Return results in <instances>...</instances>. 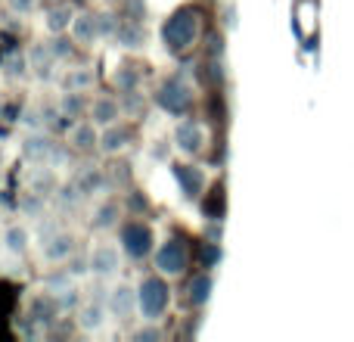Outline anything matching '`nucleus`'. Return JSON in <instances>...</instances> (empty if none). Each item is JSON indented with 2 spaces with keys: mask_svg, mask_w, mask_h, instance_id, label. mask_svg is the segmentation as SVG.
Listing matches in <instances>:
<instances>
[{
  "mask_svg": "<svg viewBox=\"0 0 354 342\" xmlns=\"http://www.w3.org/2000/svg\"><path fill=\"white\" fill-rule=\"evenodd\" d=\"M196 35H199V19L189 10L174 12L165 22V28H162V41H165V47L171 50V53H183V50L196 41Z\"/></svg>",
  "mask_w": 354,
  "mask_h": 342,
  "instance_id": "f03ea898",
  "label": "nucleus"
},
{
  "mask_svg": "<svg viewBox=\"0 0 354 342\" xmlns=\"http://www.w3.org/2000/svg\"><path fill=\"white\" fill-rule=\"evenodd\" d=\"M212 289H214L212 274H196L193 280H189V302L202 308L208 299H212Z\"/></svg>",
  "mask_w": 354,
  "mask_h": 342,
  "instance_id": "cd10ccee",
  "label": "nucleus"
},
{
  "mask_svg": "<svg viewBox=\"0 0 354 342\" xmlns=\"http://www.w3.org/2000/svg\"><path fill=\"white\" fill-rule=\"evenodd\" d=\"M128 141H131V134H128V128H122V125H109V128H103L100 131V153L103 156H118L124 147H128Z\"/></svg>",
  "mask_w": 354,
  "mask_h": 342,
  "instance_id": "412c9836",
  "label": "nucleus"
},
{
  "mask_svg": "<svg viewBox=\"0 0 354 342\" xmlns=\"http://www.w3.org/2000/svg\"><path fill=\"white\" fill-rule=\"evenodd\" d=\"M112 81H115L118 93H131V91H137V84H140V72H137V66H118V72L112 75Z\"/></svg>",
  "mask_w": 354,
  "mask_h": 342,
  "instance_id": "c756f323",
  "label": "nucleus"
},
{
  "mask_svg": "<svg viewBox=\"0 0 354 342\" xmlns=\"http://www.w3.org/2000/svg\"><path fill=\"white\" fill-rule=\"evenodd\" d=\"M174 177H177V183H180V190L187 196H199L202 190H205V181H208L205 171L196 168V165H177Z\"/></svg>",
  "mask_w": 354,
  "mask_h": 342,
  "instance_id": "4be33fe9",
  "label": "nucleus"
},
{
  "mask_svg": "<svg viewBox=\"0 0 354 342\" xmlns=\"http://www.w3.org/2000/svg\"><path fill=\"white\" fill-rule=\"evenodd\" d=\"M56 314H62V308H59V302H56L53 293H47V289H44L41 296H35V299H31V305H28V318L31 321H37V324H50Z\"/></svg>",
  "mask_w": 354,
  "mask_h": 342,
  "instance_id": "6ab92c4d",
  "label": "nucleus"
},
{
  "mask_svg": "<svg viewBox=\"0 0 354 342\" xmlns=\"http://www.w3.org/2000/svg\"><path fill=\"white\" fill-rule=\"evenodd\" d=\"M19 212H22L25 218L44 221V212H47V196H44V193H35V190H28V193L19 199Z\"/></svg>",
  "mask_w": 354,
  "mask_h": 342,
  "instance_id": "bb28decb",
  "label": "nucleus"
},
{
  "mask_svg": "<svg viewBox=\"0 0 354 342\" xmlns=\"http://www.w3.org/2000/svg\"><path fill=\"white\" fill-rule=\"evenodd\" d=\"M153 262L162 277H180L183 271H187V249H183V243H177V240H168V243H162L159 249H156Z\"/></svg>",
  "mask_w": 354,
  "mask_h": 342,
  "instance_id": "0eeeda50",
  "label": "nucleus"
},
{
  "mask_svg": "<svg viewBox=\"0 0 354 342\" xmlns=\"http://www.w3.org/2000/svg\"><path fill=\"white\" fill-rule=\"evenodd\" d=\"M103 37V28H100V12H78L72 22V41L84 44V47H93V44Z\"/></svg>",
  "mask_w": 354,
  "mask_h": 342,
  "instance_id": "4468645a",
  "label": "nucleus"
},
{
  "mask_svg": "<svg viewBox=\"0 0 354 342\" xmlns=\"http://www.w3.org/2000/svg\"><path fill=\"white\" fill-rule=\"evenodd\" d=\"M53 296H56V302H59L62 312L78 308V289H75V283H72V287H66V289H59V293H53Z\"/></svg>",
  "mask_w": 354,
  "mask_h": 342,
  "instance_id": "473e14b6",
  "label": "nucleus"
},
{
  "mask_svg": "<svg viewBox=\"0 0 354 342\" xmlns=\"http://www.w3.org/2000/svg\"><path fill=\"white\" fill-rule=\"evenodd\" d=\"M75 16H78V12L68 3H50L47 12H44V28H47L50 35H66V31H72Z\"/></svg>",
  "mask_w": 354,
  "mask_h": 342,
  "instance_id": "dca6fc26",
  "label": "nucleus"
},
{
  "mask_svg": "<svg viewBox=\"0 0 354 342\" xmlns=\"http://www.w3.org/2000/svg\"><path fill=\"white\" fill-rule=\"evenodd\" d=\"M31 246V231L25 224H10L3 231V249L10 255H25Z\"/></svg>",
  "mask_w": 354,
  "mask_h": 342,
  "instance_id": "393cba45",
  "label": "nucleus"
},
{
  "mask_svg": "<svg viewBox=\"0 0 354 342\" xmlns=\"http://www.w3.org/2000/svg\"><path fill=\"white\" fill-rule=\"evenodd\" d=\"M118 243L131 258H147L153 255V231L143 221H124L118 227Z\"/></svg>",
  "mask_w": 354,
  "mask_h": 342,
  "instance_id": "7ed1b4c3",
  "label": "nucleus"
},
{
  "mask_svg": "<svg viewBox=\"0 0 354 342\" xmlns=\"http://www.w3.org/2000/svg\"><path fill=\"white\" fill-rule=\"evenodd\" d=\"M106 305H109V314H115L118 321H131L137 312H140V305H137V289L131 287V283H115V287L109 289V296H106Z\"/></svg>",
  "mask_w": 354,
  "mask_h": 342,
  "instance_id": "6e6552de",
  "label": "nucleus"
},
{
  "mask_svg": "<svg viewBox=\"0 0 354 342\" xmlns=\"http://www.w3.org/2000/svg\"><path fill=\"white\" fill-rule=\"evenodd\" d=\"M53 196H56V206H59V208H75L81 199H84V193L75 187V181L68 183V187H59Z\"/></svg>",
  "mask_w": 354,
  "mask_h": 342,
  "instance_id": "7c9ffc66",
  "label": "nucleus"
},
{
  "mask_svg": "<svg viewBox=\"0 0 354 342\" xmlns=\"http://www.w3.org/2000/svg\"><path fill=\"white\" fill-rule=\"evenodd\" d=\"M205 128H202L196 118H183V122H177V128H174V143H177V150L180 153H187V156H196V153H202L205 150Z\"/></svg>",
  "mask_w": 354,
  "mask_h": 342,
  "instance_id": "1a4fd4ad",
  "label": "nucleus"
},
{
  "mask_svg": "<svg viewBox=\"0 0 354 342\" xmlns=\"http://www.w3.org/2000/svg\"><path fill=\"white\" fill-rule=\"evenodd\" d=\"M28 190H35V193H44V196H53L56 190H59V177H56V168L50 165V162L37 165V168L28 174Z\"/></svg>",
  "mask_w": 354,
  "mask_h": 342,
  "instance_id": "aec40b11",
  "label": "nucleus"
},
{
  "mask_svg": "<svg viewBox=\"0 0 354 342\" xmlns=\"http://www.w3.org/2000/svg\"><path fill=\"white\" fill-rule=\"evenodd\" d=\"M93 81H97V75H93L91 66H75V69H68V72L59 75L62 91H91Z\"/></svg>",
  "mask_w": 354,
  "mask_h": 342,
  "instance_id": "5701e85b",
  "label": "nucleus"
},
{
  "mask_svg": "<svg viewBox=\"0 0 354 342\" xmlns=\"http://www.w3.org/2000/svg\"><path fill=\"white\" fill-rule=\"evenodd\" d=\"M56 106H59L62 118H72V122H78V118L91 109V103L84 100V91H62Z\"/></svg>",
  "mask_w": 354,
  "mask_h": 342,
  "instance_id": "b1692460",
  "label": "nucleus"
},
{
  "mask_svg": "<svg viewBox=\"0 0 354 342\" xmlns=\"http://www.w3.org/2000/svg\"><path fill=\"white\" fill-rule=\"evenodd\" d=\"M6 6H10V12H16V16H28V12H35L37 0H6Z\"/></svg>",
  "mask_w": 354,
  "mask_h": 342,
  "instance_id": "f704fd0d",
  "label": "nucleus"
},
{
  "mask_svg": "<svg viewBox=\"0 0 354 342\" xmlns=\"http://www.w3.org/2000/svg\"><path fill=\"white\" fill-rule=\"evenodd\" d=\"M106 314H109V305L100 299H91L75 308V324H78L81 333H100L106 327Z\"/></svg>",
  "mask_w": 354,
  "mask_h": 342,
  "instance_id": "f8f14e48",
  "label": "nucleus"
},
{
  "mask_svg": "<svg viewBox=\"0 0 354 342\" xmlns=\"http://www.w3.org/2000/svg\"><path fill=\"white\" fill-rule=\"evenodd\" d=\"M224 25H227V28H233V25H236V19H233V6H227V12H224Z\"/></svg>",
  "mask_w": 354,
  "mask_h": 342,
  "instance_id": "c9c22d12",
  "label": "nucleus"
},
{
  "mask_svg": "<svg viewBox=\"0 0 354 342\" xmlns=\"http://www.w3.org/2000/svg\"><path fill=\"white\" fill-rule=\"evenodd\" d=\"M47 3H59V0H47Z\"/></svg>",
  "mask_w": 354,
  "mask_h": 342,
  "instance_id": "e433bc0d",
  "label": "nucleus"
},
{
  "mask_svg": "<svg viewBox=\"0 0 354 342\" xmlns=\"http://www.w3.org/2000/svg\"><path fill=\"white\" fill-rule=\"evenodd\" d=\"M0 69H3L6 78H25V75H28V69H31L28 53H6L3 62H0Z\"/></svg>",
  "mask_w": 354,
  "mask_h": 342,
  "instance_id": "c85d7f7f",
  "label": "nucleus"
},
{
  "mask_svg": "<svg viewBox=\"0 0 354 342\" xmlns=\"http://www.w3.org/2000/svg\"><path fill=\"white\" fill-rule=\"evenodd\" d=\"M156 100H159V106L168 112V116H183V112L189 109V103H193V93H189L187 84H183V78H168L165 84L159 87Z\"/></svg>",
  "mask_w": 354,
  "mask_h": 342,
  "instance_id": "39448f33",
  "label": "nucleus"
},
{
  "mask_svg": "<svg viewBox=\"0 0 354 342\" xmlns=\"http://www.w3.org/2000/svg\"><path fill=\"white\" fill-rule=\"evenodd\" d=\"M165 333H162V327H156V321H147L143 327H137L134 330V342H159Z\"/></svg>",
  "mask_w": 354,
  "mask_h": 342,
  "instance_id": "2f4dec72",
  "label": "nucleus"
},
{
  "mask_svg": "<svg viewBox=\"0 0 354 342\" xmlns=\"http://www.w3.org/2000/svg\"><path fill=\"white\" fill-rule=\"evenodd\" d=\"M75 243H78V240H75L72 233L53 231L50 237L41 240V262H47V264H66L68 258L75 255V249H78Z\"/></svg>",
  "mask_w": 354,
  "mask_h": 342,
  "instance_id": "423d86ee",
  "label": "nucleus"
},
{
  "mask_svg": "<svg viewBox=\"0 0 354 342\" xmlns=\"http://www.w3.org/2000/svg\"><path fill=\"white\" fill-rule=\"evenodd\" d=\"M112 41H115V47H122V50H140L143 44H147V31H143L140 22L128 19V22H118Z\"/></svg>",
  "mask_w": 354,
  "mask_h": 342,
  "instance_id": "a211bd4d",
  "label": "nucleus"
},
{
  "mask_svg": "<svg viewBox=\"0 0 354 342\" xmlns=\"http://www.w3.org/2000/svg\"><path fill=\"white\" fill-rule=\"evenodd\" d=\"M100 131L97 125L87 118V122H75L72 128H68V147L78 150V153H93V150H100Z\"/></svg>",
  "mask_w": 354,
  "mask_h": 342,
  "instance_id": "ddd939ff",
  "label": "nucleus"
},
{
  "mask_svg": "<svg viewBox=\"0 0 354 342\" xmlns=\"http://www.w3.org/2000/svg\"><path fill=\"white\" fill-rule=\"evenodd\" d=\"M137 305H140L143 321H162V314L171 305V289L162 277H147L137 287Z\"/></svg>",
  "mask_w": 354,
  "mask_h": 342,
  "instance_id": "f257e3e1",
  "label": "nucleus"
},
{
  "mask_svg": "<svg viewBox=\"0 0 354 342\" xmlns=\"http://www.w3.org/2000/svg\"><path fill=\"white\" fill-rule=\"evenodd\" d=\"M118 218H122V206L115 199H103L91 215V227L97 233H106V231H115L118 227Z\"/></svg>",
  "mask_w": 354,
  "mask_h": 342,
  "instance_id": "f3484780",
  "label": "nucleus"
},
{
  "mask_svg": "<svg viewBox=\"0 0 354 342\" xmlns=\"http://www.w3.org/2000/svg\"><path fill=\"white\" fill-rule=\"evenodd\" d=\"M75 187L84 193V199L87 196H93V193H100V190L106 187V177H103V171H100L97 165H84L75 174Z\"/></svg>",
  "mask_w": 354,
  "mask_h": 342,
  "instance_id": "a878e982",
  "label": "nucleus"
},
{
  "mask_svg": "<svg viewBox=\"0 0 354 342\" xmlns=\"http://www.w3.org/2000/svg\"><path fill=\"white\" fill-rule=\"evenodd\" d=\"M122 103H118L115 97H97L91 103V109H87V116H91V122L97 125V128H109V125H115L118 118H122Z\"/></svg>",
  "mask_w": 354,
  "mask_h": 342,
  "instance_id": "2eb2a0df",
  "label": "nucleus"
},
{
  "mask_svg": "<svg viewBox=\"0 0 354 342\" xmlns=\"http://www.w3.org/2000/svg\"><path fill=\"white\" fill-rule=\"evenodd\" d=\"M56 143L50 134H44V131H28V134L19 141V156H22L25 162H31V165H44V162H53L56 156Z\"/></svg>",
  "mask_w": 354,
  "mask_h": 342,
  "instance_id": "20e7f679",
  "label": "nucleus"
},
{
  "mask_svg": "<svg viewBox=\"0 0 354 342\" xmlns=\"http://www.w3.org/2000/svg\"><path fill=\"white\" fill-rule=\"evenodd\" d=\"M50 47H53L56 60H68V56H72V44H68L66 35H53L50 37Z\"/></svg>",
  "mask_w": 354,
  "mask_h": 342,
  "instance_id": "72a5a7b5",
  "label": "nucleus"
},
{
  "mask_svg": "<svg viewBox=\"0 0 354 342\" xmlns=\"http://www.w3.org/2000/svg\"><path fill=\"white\" fill-rule=\"evenodd\" d=\"M28 62H31V72H35V78L37 81H53L56 78V56H53V47H50V41H37V44H31L28 50Z\"/></svg>",
  "mask_w": 354,
  "mask_h": 342,
  "instance_id": "9d476101",
  "label": "nucleus"
},
{
  "mask_svg": "<svg viewBox=\"0 0 354 342\" xmlns=\"http://www.w3.org/2000/svg\"><path fill=\"white\" fill-rule=\"evenodd\" d=\"M87 262H91L93 277H112V274H118V268H122V252H118L115 246L103 243V246H93V249L87 252Z\"/></svg>",
  "mask_w": 354,
  "mask_h": 342,
  "instance_id": "9b49d317",
  "label": "nucleus"
}]
</instances>
